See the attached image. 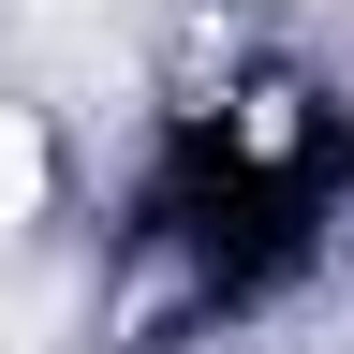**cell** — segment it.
I'll return each instance as SVG.
<instances>
[{"label": "cell", "mask_w": 354, "mask_h": 354, "mask_svg": "<svg viewBox=\"0 0 354 354\" xmlns=\"http://www.w3.org/2000/svg\"><path fill=\"white\" fill-rule=\"evenodd\" d=\"M44 177H59V162H44V118L0 104V236H30V221H44Z\"/></svg>", "instance_id": "1"}]
</instances>
